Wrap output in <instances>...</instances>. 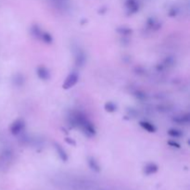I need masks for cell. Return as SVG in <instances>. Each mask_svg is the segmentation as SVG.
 Here are the masks:
<instances>
[{"instance_id":"cell-1","label":"cell","mask_w":190,"mask_h":190,"mask_svg":"<svg viewBox=\"0 0 190 190\" xmlns=\"http://www.w3.org/2000/svg\"><path fill=\"white\" fill-rule=\"evenodd\" d=\"M76 80H77V77H76L75 75H71L69 78L67 79V81H66V83H65V86H72L74 83H76Z\"/></svg>"}]
</instances>
